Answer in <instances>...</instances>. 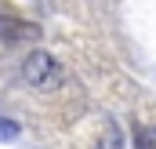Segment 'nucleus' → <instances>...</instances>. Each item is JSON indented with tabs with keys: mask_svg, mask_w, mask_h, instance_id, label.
<instances>
[{
	"mask_svg": "<svg viewBox=\"0 0 156 149\" xmlns=\"http://www.w3.org/2000/svg\"><path fill=\"white\" fill-rule=\"evenodd\" d=\"M22 76H26L29 87H37V91H51V87H58L62 69H58V62H55L47 51H33V55L26 58V66H22Z\"/></svg>",
	"mask_w": 156,
	"mask_h": 149,
	"instance_id": "1",
	"label": "nucleus"
},
{
	"mask_svg": "<svg viewBox=\"0 0 156 149\" xmlns=\"http://www.w3.org/2000/svg\"><path fill=\"white\" fill-rule=\"evenodd\" d=\"M134 142H138V149H156V127H138Z\"/></svg>",
	"mask_w": 156,
	"mask_h": 149,
	"instance_id": "2",
	"label": "nucleus"
},
{
	"mask_svg": "<svg viewBox=\"0 0 156 149\" xmlns=\"http://www.w3.org/2000/svg\"><path fill=\"white\" fill-rule=\"evenodd\" d=\"M98 149H120V131H116V124H105V135H102Z\"/></svg>",
	"mask_w": 156,
	"mask_h": 149,
	"instance_id": "3",
	"label": "nucleus"
},
{
	"mask_svg": "<svg viewBox=\"0 0 156 149\" xmlns=\"http://www.w3.org/2000/svg\"><path fill=\"white\" fill-rule=\"evenodd\" d=\"M11 138H18V124L0 116V142H11Z\"/></svg>",
	"mask_w": 156,
	"mask_h": 149,
	"instance_id": "4",
	"label": "nucleus"
}]
</instances>
